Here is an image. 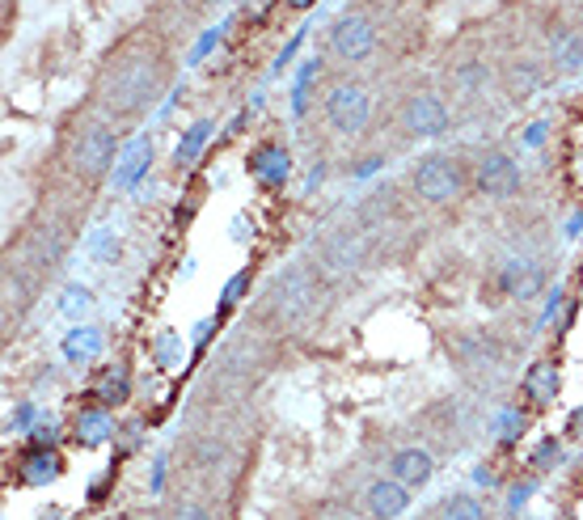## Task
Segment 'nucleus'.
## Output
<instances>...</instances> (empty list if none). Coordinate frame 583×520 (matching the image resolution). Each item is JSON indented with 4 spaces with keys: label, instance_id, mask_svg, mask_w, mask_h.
Returning a JSON list of instances; mask_svg holds the SVG:
<instances>
[{
    "label": "nucleus",
    "instance_id": "nucleus-19",
    "mask_svg": "<svg viewBox=\"0 0 583 520\" xmlns=\"http://www.w3.org/2000/svg\"><path fill=\"white\" fill-rule=\"evenodd\" d=\"M486 80H491V68H486L482 60H466V64L453 73V89H457L461 98H478V93L486 89Z\"/></svg>",
    "mask_w": 583,
    "mask_h": 520
},
{
    "label": "nucleus",
    "instance_id": "nucleus-13",
    "mask_svg": "<svg viewBox=\"0 0 583 520\" xmlns=\"http://www.w3.org/2000/svg\"><path fill=\"white\" fill-rule=\"evenodd\" d=\"M524 398L537 402V406H549V402L558 398V385H562V377H558V368L549 360H537L529 372H524Z\"/></svg>",
    "mask_w": 583,
    "mask_h": 520
},
{
    "label": "nucleus",
    "instance_id": "nucleus-24",
    "mask_svg": "<svg viewBox=\"0 0 583 520\" xmlns=\"http://www.w3.org/2000/svg\"><path fill=\"white\" fill-rule=\"evenodd\" d=\"M89 305H93L89 288H80V283H68V288H64V301H60V314H64V318H80Z\"/></svg>",
    "mask_w": 583,
    "mask_h": 520
},
{
    "label": "nucleus",
    "instance_id": "nucleus-9",
    "mask_svg": "<svg viewBox=\"0 0 583 520\" xmlns=\"http://www.w3.org/2000/svg\"><path fill=\"white\" fill-rule=\"evenodd\" d=\"M478 191L491 195V200H507L520 191V165L507 157V153H486L478 161V174H473Z\"/></svg>",
    "mask_w": 583,
    "mask_h": 520
},
{
    "label": "nucleus",
    "instance_id": "nucleus-14",
    "mask_svg": "<svg viewBox=\"0 0 583 520\" xmlns=\"http://www.w3.org/2000/svg\"><path fill=\"white\" fill-rule=\"evenodd\" d=\"M542 267L537 263H507L504 267V292L507 296H516V301H529V296H537L542 292Z\"/></svg>",
    "mask_w": 583,
    "mask_h": 520
},
{
    "label": "nucleus",
    "instance_id": "nucleus-16",
    "mask_svg": "<svg viewBox=\"0 0 583 520\" xmlns=\"http://www.w3.org/2000/svg\"><path fill=\"white\" fill-rule=\"evenodd\" d=\"M60 453H51V448H35V453H26V461H22V482H30V486H42V482L60 479Z\"/></svg>",
    "mask_w": 583,
    "mask_h": 520
},
{
    "label": "nucleus",
    "instance_id": "nucleus-23",
    "mask_svg": "<svg viewBox=\"0 0 583 520\" xmlns=\"http://www.w3.org/2000/svg\"><path fill=\"white\" fill-rule=\"evenodd\" d=\"M64 352H68V360H93V356L102 352V334H98V330H77V334L64 343Z\"/></svg>",
    "mask_w": 583,
    "mask_h": 520
},
{
    "label": "nucleus",
    "instance_id": "nucleus-26",
    "mask_svg": "<svg viewBox=\"0 0 583 520\" xmlns=\"http://www.w3.org/2000/svg\"><path fill=\"white\" fill-rule=\"evenodd\" d=\"M174 520H216V517H212V508H207V504H199V499H182V504L174 508Z\"/></svg>",
    "mask_w": 583,
    "mask_h": 520
},
{
    "label": "nucleus",
    "instance_id": "nucleus-17",
    "mask_svg": "<svg viewBox=\"0 0 583 520\" xmlns=\"http://www.w3.org/2000/svg\"><path fill=\"white\" fill-rule=\"evenodd\" d=\"M554 68H558L562 77L583 73V30H567L562 39L554 42Z\"/></svg>",
    "mask_w": 583,
    "mask_h": 520
},
{
    "label": "nucleus",
    "instance_id": "nucleus-21",
    "mask_svg": "<svg viewBox=\"0 0 583 520\" xmlns=\"http://www.w3.org/2000/svg\"><path fill=\"white\" fill-rule=\"evenodd\" d=\"M191 466L199 470V474H220L225 466H229V453H225V444H216V441H203L199 448H194V457H191Z\"/></svg>",
    "mask_w": 583,
    "mask_h": 520
},
{
    "label": "nucleus",
    "instance_id": "nucleus-1",
    "mask_svg": "<svg viewBox=\"0 0 583 520\" xmlns=\"http://www.w3.org/2000/svg\"><path fill=\"white\" fill-rule=\"evenodd\" d=\"M165 89V60L153 47H123L115 60L102 68L98 80V102L127 119V115H140L149 111Z\"/></svg>",
    "mask_w": 583,
    "mask_h": 520
},
{
    "label": "nucleus",
    "instance_id": "nucleus-2",
    "mask_svg": "<svg viewBox=\"0 0 583 520\" xmlns=\"http://www.w3.org/2000/svg\"><path fill=\"white\" fill-rule=\"evenodd\" d=\"M68 161H73V174H77V178L98 182V178H106L118 165V136L106 123H85L80 136L73 140Z\"/></svg>",
    "mask_w": 583,
    "mask_h": 520
},
{
    "label": "nucleus",
    "instance_id": "nucleus-12",
    "mask_svg": "<svg viewBox=\"0 0 583 520\" xmlns=\"http://www.w3.org/2000/svg\"><path fill=\"white\" fill-rule=\"evenodd\" d=\"M542 89V68L533 60H511L504 68V93L507 102H529Z\"/></svg>",
    "mask_w": 583,
    "mask_h": 520
},
{
    "label": "nucleus",
    "instance_id": "nucleus-29",
    "mask_svg": "<svg viewBox=\"0 0 583 520\" xmlns=\"http://www.w3.org/2000/svg\"><path fill=\"white\" fill-rule=\"evenodd\" d=\"M123 394H127V390H123V381H106V385H102V406L123 402Z\"/></svg>",
    "mask_w": 583,
    "mask_h": 520
},
{
    "label": "nucleus",
    "instance_id": "nucleus-22",
    "mask_svg": "<svg viewBox=\"0 0 583 520\" xmlns=\"http://www.w3.org/2000/svg\"><path fill=\"white\" fill-rule=\"evenodd\" d=\"M440 520H486V508L473 495H448L440 504Z\"/></svg>",
    "mask_w": 583,
    "mask_h": 520
},
{
    "label": "nucleus",
    "instance_id": "nucleus-27",
    "mask_svg": "<svg viewBox=\"0 0 583 520\" xmlns=\"http://www.w3.org/2000/svg\"><path fill=\"white\" fill-rule=\"evenodd\" d=\"M549 461H558V444H554V441H545L542 448H537L533 466H537V470H549Z\"/></svg>",
    "mask_w": 583,
    "mask_h": 520
},
{
    "label": "nucleus",
    "instance_id": "nucleus-8",
    "mask_svg": "<svg viewBox=\"0 0 583 520\" xmlns=\"http://www.w3.org/2000/svg\"><path fill=\"white\" fill-rule=\"evenodd\" d=\"M448 352L457 356V364L466 372H499L504 368V352L491 334H478V330H457L448 339Z\"/></svg>",
    "mask_w": 583,
    "mask_h": 520
},
{
    "label": "nucleus",
    "instance_id": "nucleus-30",
    "mask_svg": "<svg viewBox=\"0 0 583 520\" xmlns=\"http://www.w3.org/2000/svg\"><path fill=\"white\" fill-rule=\"evenodd\" d=\"M283 4H288V9H296V13H305V9H313L317 0H283Z\"/></svg>",
    "mask_w": 583,
    "mask_h": 520
},
{
    "label": "nucleus",
    "instance_id": "nucleus-18",
    "mask_svg": "<svg viewBox=\"0 0 583 520\" xmlns=\"http://www.w3.org/2000/svg\"><path fill=\"white\" fill-rule=\"evenodd\" d=\"M288 169H292V165H288V153H283V149H263L258 157L250 161V174H254L258 182H267V187H279V182L288 178Z\"/></svg>",
    "mask_w": 583,
    "mask_h": 520
},
{
    "label": "nucleus",
    "instance_id": "nucleus-6",
    "mask_svg": "<svg viewBox=\"0 0 583 520\" xmlns=\"http://www.w3.org/2000/svg\"><path fill=\"white\" fill-rule=\"evenodd\" d=\"M275 314L279 321H288V326H296V321H305L313 314V301H317V288H313L309 271L305 267H288L279 280H275Z\"/></svg>",
    "mask_w": 583,
    "mask_h": 520
},
{
    "label": "nucleus",
    "instance_id": "nucleus-20",
    "mask_svg": "<svg viewBox=\"0 0 583 520\" xmlns=\"http://www.w3.org/2000/svg\"><path fill=\"white\" fill-rule=\"evenodd\" d=\"M149 161H153V144H149V140H136V144L127 149L123 165H115V178L123 182V187H131V182H136V174H140Z\"/></svg>",
    "mask_w": 583,
    "mask_h": 520
},
{
    "label": "nucleus",
    "instance_id": "nucleus-31",
    "mask_svg": "<svg viewBox=\"0 0 583 520\" xmlns=\"http://www.w3.org/2000/svg\"><path fill=\"white\" fill-rule=\"evenodd\" d=\"M199 4H207V9H216V4H229V0H199Z\"/></svg>",
    "mask_w": 583,
    "mask_h": 520
},
{
    "label": "nucleus",
    "instance_id": "nucleus-3",
    "mask_svg": "<svg viewBox=\"0 0 583 520\" xmlns=\"http://www.w3.org/2000/svg\"><path fill=\"white\" fill-rule=\"evenodd\" d=\"M410 187H415V195L423 203L440 207V203L461 200L466 174H461V165L453 157H423L415 165V174H410Z\"/></svg>",
    "mask_w": 583,
    "mask_h": 520
},
{
    "label": "nucleus",
    "instance_id": "nucleus-11",
    "mask_svg": "<svg viewBox=\"0 0 583 520\" xmlns=\"http://www.w3.org/2000/svg\"><path fill=\"white\" fill-rule=\"evenodd\" d=\"M431 474H435V461H431L428 448H397L389 457V479H397L402 486H410V491L428 486Z\"/></svg>",
    "mask_w": 583,
    "mask_h": 520
},
{
    "label": "nucleus",
    "instance_id": "nucleus-7",
    "mask_svg": "<svg viewBox=\"0 0 583 520\" xmlns=\"http://www.w3.org/2000/svg\"><path fill=\"white\" fill-rule=\"evenodd\" d=\"M448 123H453L448 119V106H444V98H435V93H410L406 106H402V127H406L410 136H419V140L444 136Z\"/></svg>",
    "mask_w": 583,
    "mask_h": 520
},
{
    "label": "nucleus",
    "instance_id": "nucleus-25",
    "mask_svg": "<svg viewBox=\"0 0 583 520\" xmlns=\"http://www.w3.org/2000/svg\"><path fill=\"white\" fill-rule=\"evenodd\" d=\"M156 356H161L165 368H174L178 356H182V339H178V334H161V339H156Z\"/></svg>",
    "mask_w": 583,
    "mask_h": 520
},
{
    "label": "nucleus",
    "instance_id": "nucleus-15",
    "mask_svg": "<svg viewBox=\"0 0 583 520\" xmlns=\"http://www.w3.org/2000/svg\"><path fill=\"white\" fill-rule=\"evenodd\" d=\"M115 432V423H111V410L106 406H89V410H80L77 415V441L80 444H102L106 436Z\"/></svg>",
    "mask_w": 583,
    "mask_h": 520
},
{
    "label": "nucleus",
    "instance_id": "nucleus-4",
    "mask_svg": "<svg viewBox=\"0 0 583 520\" xmlns=\"http://www.w3.org/2000/svg\"><path fill=\"white\" fill-rule=\"evenodd\" d=\"M372 119V102H368V89L355 85V80H339L330 85L326 93V123L339 131V136H359Z\"/></svg>",
    "mask_w": 583,
    "mask_h": 520
},
{
    "label": "nucleus",
    "instance_id": "nucleus-10",
    "mask_svg": "<svg viewBox=\"0 0 583 520\" xmlns=\"http://www.w3.org/2000/svg\"><path fill=\"white\" fill-rule=\"evenodd\" d=\"M364 517L368 520H397L410 508V486H402L397 479H377L364 491Z\"/></svg>",
    "mask_w": 583,
    "mask_h": 520
},
{
    "label": "nucleus",
    "instance_id": "nucleus-5",
    "mask_svg": "<svg viewBox=\"0 0 583 520\" xmlns=\"http://www.w3.org/2000/svg\"><path fill=\"white\" fill-rule=\"evenodd\" d=\"M330 51L347 64H359L377 51V26L368 13H343L334 26H330Z\"/></svg>",
    "mask_w": 583,
    "mask_h": 520
},
{
    "label": "nucleus",
    "instance_id": "nucleus-28",
    "mask_svg": "<svg viewBox=\"0 0 583 520\" xmlns=\"http://www.w3.org/2000/svg\"><path fill=\"white\" fill-rule=\"evenodd\" d=\"M245 283H250V271H241V276L225 288V305H237V301H241V288H245Z\"/></svg>",
    "mask_w": 583,
    "mask_h": 520
}]
</instances>
